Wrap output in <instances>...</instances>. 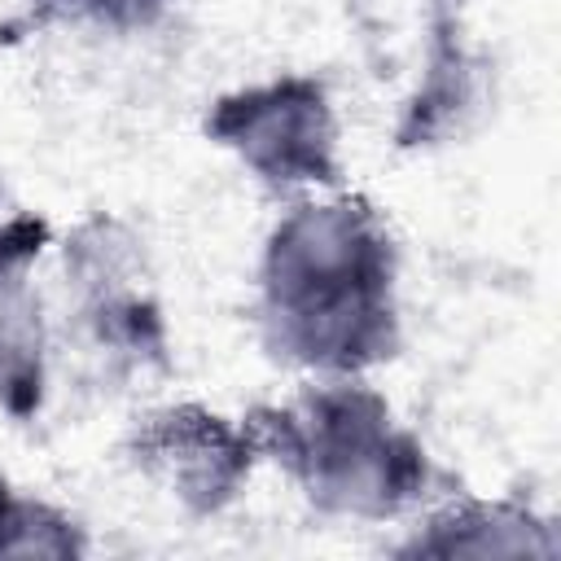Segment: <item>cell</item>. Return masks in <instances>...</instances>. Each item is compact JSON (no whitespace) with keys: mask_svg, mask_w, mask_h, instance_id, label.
Wrapping results in <instances>:
<instances>
[{"mask_svg":"<svg viewBox=\"0 0 561 561\" xmlns=\"http://www.w3.org/2000/svg\"><path fill=\"white\" fill-rule=\"evenodd\" d=\"M215 136L241 149V158L272 184L337 180L333 118L324 92L307 79H285L224 101L215 114Z\"/></svg>","mask_w":561,"mask_h":561,"instance_id":"obj_3","label":"cell"},{"mask_svg":"<svg viewBox=\"0 0 561 561\" xmlns=\"http://www.w3.org/2000/svg\"><path fill=\"white\" fill-rule=\"evenodd\" d=\"M140 456L180 495L219 504L224 495H232V482L245 473L250 443L202 408H167L149 416L140 434Z\"/></svg>","mask_w":561,"mask_h":561,"instance_id":"obj_4","label":"cell"},{"mask_svg":"<svg viewBox=\"0 0 561 561\" xmlns=\"http://www.w3.org/2000/svg\"><path fill=\"white\" fill-rule=\"evenodd\" d=\"M390 237L364 206H302L267 245V324L302 364L359 368L390 351Z\"/></svg>","mask_w":561,"mask_h":561,"instance_id":"obj_1","label":"cell"},{"mask_svg":"<svg viewBox=\"0 0 561 561\" xmlns=\"http://www.w3.org/2000/svg\"><path fill=\"white\" fill-rule=\"evenodd\" d=\"M48 4H66L75 13H92V18H110V22H136V18L153 13L162 0H48Z\"/></svg>","mask_w":561,"mask_h":561,"instance_id":"obj_5","label":"cell"},{"mask_svg":"<svg viewBox=\"0 0 561 561\" xmlns=\"http://www.w3.org/2000/svg\"><path fill=\"white\" fill-rule=\"evenodd\" d=\"M267 434L311 495L337 508L390 513L421 478V451L390 430L386 403L364 386L311 390L302 403L272 412Z\"/></svg>","mask_w":561,"mask_h":561,"instance_id":"obj_2","label":"cell"}]
</instances>
